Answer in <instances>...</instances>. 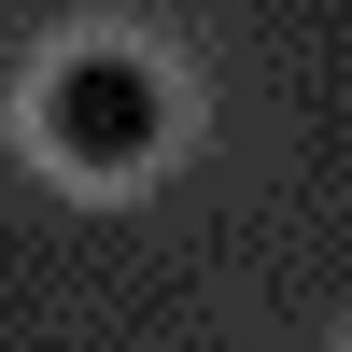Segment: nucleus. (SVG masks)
Returning <instances> with one entry per match:
<instances>
[{"mask_svg": "<svg viewBox=\"0 0 352 352\" xmlns=\"http://www.w3.org/2000/svg\"><path fill=\"white\" fill-rule=\"evenodd\" d=\"M43 141L71 169H141L169 141V99H155V71L141 56H71V71L43 85Z\"/></svg>", "mask_w": 352, "mask_h": 352, "instance_id": "obj_1", "label": "nucleus"}]
</instances>
